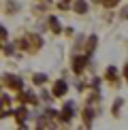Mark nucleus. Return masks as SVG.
I'll use <instances>...</instances> for the list:
<instances>
[{"instance_id":"obj_1","label":"nucleus","mask_w":128,"mask_h":130,"mask_svg":"<svg viewBox=\"0 0 128 130\" xmlns=\"http://www.w3.org/2000/svg\"><path fill=\"white\" fill-rule=\"evenodd\" d=\"M41 45H43V39L39 34H28V36H24L21 41H17V47H21V49H26L30 53H34L36 49H41Z\"/></svg>"},{"instance_id":"obj_2","label":"nucleus","mask_w":128,"mask_h":130,"mask_svg":"<svg viewBox=\"0 0 128 130\" xmlns=\"http://www.w3.org/2000/svg\"><path fill=\"white\" fill-rule=\"evenodd\" d=\"M4 85H7V88H11V90H21V79L19 77H15V75H7V77H4Z\"/></svg>"},{"instance_id":"obj_3","label":"nucleus","mask_w":128,"mask_h":130,"mask_svg":"<svg viewBox=\"0 0 128 130\" xmlns=\"http://www.w3.org/2000/svg\"><path fill=\"white\" fill-rule=\"evenodd\" d=\"M58 117H60L62 122H68V120H71V117H73V102H66L64 109H62V113H60Z\"/></svg>"},{"instance_id":"obj_4","label":"nucleus","mask_w":128,"mask_h":130,"mask_svg":"<svg viewBox=\"0 0 128 130\" xmlns=\"http://www.w3.org/2000/svg\"><path fill=\"white\" fill-rule=\"evenodd\" d=\"M83 68H85V56L75 58V60H73V70H75V73H83Z\"/></svg>"},{"instance_id":"obj_5","label":"nucleus","mask_w":128,"mask_h":130,"mask_svg":"<svg viewBox=\"0 0 128 130\" xmlns=\"http://www.w3.org/2000/svg\"><path fill=\"white\" fill-rule=\"evenodd\" d=\"M68 90V85L64 83V81H56V85H53V96H64Z\"/></svg>"},{"instance_id":"obj_6","label":"nucleus","mask_w":128,"mask_h":130,"mask_svg":"<svg viewBox=\"0 0 128 130\" xmlns=\"http://www.w3.org/2000/svg\"><path fill=\"white\" fill-rule=\"evenodd\" d=\"M21 102H28V105H36V96L32 94V92H24V94L19 96Z\"/></svg>"},{"instance_id":"obj_7","label":"nucleus","mask_w":128,"mask_h":130,"mask_svg":"<svg viewBox=\"0 0 128 130\" xmlns=\"http://www.w3.org/2000/svg\"><path fill=\"white\" fill-rule=\"evenodd\" d=\"M96 43H98V39H96V36H90V39H88V47H85V53H88V56H90V53L94 51Z\"/></svg>"},{"instance_id":"obj_8","label":"nucleus","mask_w":128,"mask_h":130,"mask_svg":"<svg viewBox=\"0 0 128 130\" xmlns=\"http://www.w3.org/2000/svg\"><path fill=\"white\" fill-rule=\"evenodd\" d=\"M73 9L77 11V13H85V11H88V4H85V0H77Z\"/></svg>"},{"instance_id":"obj_9","label":"nucleus","mask_w":128,"mask_h":130,"mask_svg":"<svg viewBox=\"0 0 128 130\" xmlns=\"http://www.w3.org/2000/svg\"><path fill=\"white\" fill-rule=\"evenodd\" d=\"M15 117H17V120H19V124H24V120H26V117H28V111H26L24 107H19V109L15 111Z\"/></svg>"},{"instance_id":"obj_10","label":"nucleus","mask_w":128,"mask_h":130,"mask_svg":"<svg viewBox=\"0 0 128 130\" xmlns=\"http://www.w3.org/2000/svg\"><path fill=\"white\" fill-rule=\"evenodd\" d=\"M92 117H94V111L92 109H83V122H85V126L92 124Z\"/></svg>"},{"instance_id":"obj_11","label":"nucleus","mask_w":128,"mask_h":130,"mask_svg":"<svg viewBox=\"0 0 128 130\" xmlns=\"http://www.w3.org/2000/svg\"><path fill=\"white\" fill-rule=\"evenodd\" d=\"M49 28H51V30L58 34V32H60V21H58L56 17H49Z\"/></svg>"},{"instance_id":"obj_12","label":"nucleus","mask_w":128,"mask_h":130,"mask_svg":"<svg viewBox=\"0 0 128 130\" xmlns=\"http://www.w3.org/2000/svg\"><path fill=\"white\" fill-rule=\"evenodd\" d=\"M32 81H34L36 85H41V83H45V81H47V75H43V73H36L34 77H32Z\"/></svg>"},{"instance_id":"obj_13","label":"nucleus","mask_w":128,"mask_h":130,"mask_svg":"<svg viewBox=\"0 0 128 130\" xmlns=\"http://www.w3.org/2000/svg\"><path fill=\"white\" fill-rule=\"evenodd\" d=\"M51 124H49V115H43L41 120H39V128H49Z\"/></svg>"},{"instance_id":"obj_14","label":"nucleus","mask_w":128,"mask_h":130,"mask_svg":"<svg viewBox=\"0 0 128 130\" xmlns=\"http://www.w3.org/2000/svg\"><path fill=\"white\" fill-rule=\"evenodd\" d=\"M98 2H103L105 7H109V9H111V7H115V4L120 2V0H98Z\"/></svg>"},{"instance_id":"obj_15","label":"nucleus","mask_w":128,"mask_h":130,"mask_svg":"<svg viewBox=\"0 0 128 130\" xmlns=\"http://www.w3.org/2000/svg\"><path fill=\"white\" fill-rule=\"evenodd\" d=\"M107 79H115V68L109 66V70H107Z\"/></svg>"},{"instance_id":"obj_16","label":"nucleus","mask_w":128,"mask_h":130,"mask_svg":"<svg viewBox=\"0 0 128 130\" xmlns=\"http://www.w3.org/2000/svg\"><path fill=\"white\" fill-rule=\"evenodd\" d=\"M122 102H124V100H115V107H113V113H115V115H117L120 109H122Z\"/></svg>"},{"instance_id":"obj_17","label":"nucleus","mask_w":128,"mask_h":130,"mask_svg":"<svg viewBox=\"0 0 128 130\" xmlns=\"http://www.w3.org/2000/svg\"><path fill=\"white\" fill-rule=\"evenodd\" d=\"M4 39H7V30H4L2 26H0V41H4Z\"/></svg>"}]
</instances>
